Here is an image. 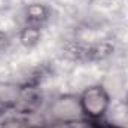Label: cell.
<instances>
[{
  "label": "cell",
  "instance_id": "obj_4",
  "mask_svg": "<svg viewBox=\"0 0 128 128\" xmlns=\"http://www.w3.org/2000/svg\"><path fill=\"white\" fill-rule=\"evenodd\" d=\"M49 18V8L42 3H32L26 8V21L27 26L42 27Z\"/></svg>",
  "mask_w": 128,
  "mask_h": 128
},
{
  "label": "cell",
  "instance_id": "obj_5",
  "mask_svg": "<svg viewBox=\"0 0 128 128\" xmlns=\"http://www.w3.org/2000/svg\"><path fill=\"white\" fill-rule=\"evenodd\" d=\"M22 90L20 85L16 84H10V82H0V106H12V107H16L21 94H22Z\"/></svg>",
  "mask_w": 128,
  "mask_h": 128
},
{
  "label": "cell",
  "instance_id": "obj_6",
  "mask_svg": "<svg viewBox=\"0 0 128 128\" xmlns=\"http://www.w3.org/2000/svg\"><path fill=\"white\" fill-rule=\"evenodd\" d=\"M40 40V28L39 27H32V26H26L21 32H20V42L22 46L26 48H33L39 43Z\"/></svg>",
  "mask_w": 128,
  "mask_h": 128
},
{
  "label": "cell",
  "instance_id": "obj_1",
  "mask_svg": "<svg viewBox=\"0 0 128 128\" xmlns=\"http://www.w3.org/2000/svg\"><path fill=\"white\" fill-rule=\"evenodd\" d=\"M115 52V45L109 42L67 40L61 45V55L73 63H98L110 58Z\"/></svg>",
  "mask_w": 128,
  "mask_h": 128
},
{
  "label": "cell",
  "instance_id": "obj_7",
  "mask_svg": "<svg viewBox=\"0 0 128 128\" xmlns=\"http://www.w3.org/2000/svg\"><path fill=\"white\" fill-rule=\"evenodd\" d=\"M46 128H96L94 122L88 118L70 119V121H51Z\"/></svg>",
  "mask_w": 128,
  "mask_h": 128
},
{
  "label": "cell",
  "instance_id": "obj_2",
  "mask_svg": "<svg viewBox=\"0 0 128 128\" xmlns=\"http://www.w3.org/2000/svg\"><path fill=\"white\" fill-rule=\"evenodd\" d=\"M79 101L84 116L91 121H96L107 113L110 107V94L103 85L97 84L85 88L79 94Z\"/></svg>",
  "mask_w": 128,
  "mask_h": 128
},
{
  "label": "cell",
  "instance_id": "obj_8",
  "mask_svg": "<svg viewBox=\"0 0 128 128\" xmlns=\"http://www.w3.org/2000/svg\"><path fill=\"white\" fill-rule=\"evenodd\" d=\"M100 2H103V0H100Z\"/></svg>",
  "mask_w": 128,
  "mask_h": 128
},
{
  "label": "cell",
  "instance_id": "obj_3",
  "mask_svg": "<svg viewBox=\"0 0 128 128\" xmlns=\"http://www.w3.org/2000/svg\"><path fill=\"white\" fill-rule=\"evenodd\" d=\"M49 116L51 121H70V119H80L85 118L79 96L66 94V96L57 97L49 107Z\"/></svg>",
  "mask_w": 128,
  "mask_h": 128
}]
</instances>
